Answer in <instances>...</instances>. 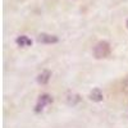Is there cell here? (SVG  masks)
<instances>
[{
    "label": "cell",
    "mask_w": 128,
    "mask_h": 128,
    "mask_svg": "<svg viewBox=\"0 0 128 128\" xmlns=\"http://www.w3.org/2000/svg\"><path fill=\"white\" fill-rule=\"evenodd\" d=\"M110 54V46L106 41H100L99 44H96L94 48V55L96 59H104L109 56Z\"/></svg>",
    "instance_id": "obj_1"
},
{
    "label": "cell",
    "mask_w": 128,
    "mask_h": 128,
    "mask_svg": "<svg viewBox=\"0 0 128 128\" xmlns=\"http://www.w3.org/2000/svg\"><path fill=\"white\" fill-rule=\"evenodd\" d=\"M37 41L41 44H55L58 42V37L54 35H48V34H41L37 37Z\"/></svg>",
    "instance_id": "obj_2"
},
{
    "label": "cell",
    "mask_w": 128,
    "mask_h": 128,
    "mask_svg": "<svg viewBox=\"0 0 128 128\" xmlns=\"http://www.w3.org/2000/svg\"><path fill=\"white\" fill-rule=\"evenodd\" d=\"M52 100H51V98L49 95H41L40 98H38V100H37V105H36V112H40V110H42L44 109V106L45 105H48V104H50Z\"/></svg>",
    "instance_id": "obj_3"
},
{
    "label": "cell",
    "mask_w": 128,
    "mask_h": 128,
    "mask_svg": "<svg viewBox=\"0 0 128 128\" xmlns=\"http://www.w3.org/2000/svg\"><path fill=\"white\" fill-rule=\"evenodd\" d=\"M16 42H17V45H18V46H22V48L31 46V44H32L31 38H30V37H27V36H24V35L18 36V37H17V40H16Z\"/></svg>",
    "instance_id": "obj_4"
},
{
    "label": "cell",
    "mask_w": 128,
    "mask_h": 128,
    "mask_svg": "<svg viewBox=\"0 0 128 128\" xmlns=\"http://www.w3.org/2000/svg\"><path fill=\"white\" fill-rule=\"evenodd\" d=\"M90 99L92 101H101L102 100V92L100 91V88H94L90 94Z\"/></svg>",
    "instance_id": "obj_5"
},
{
    "label": "cell",
    "mask_w": 128,
    "mask_h": 128,
    "mask_svg": "<svg viewBox=\"0 0 128 128\" xmlns=\"http://www.w3.org/2000/svg\"><path fill=\"white\" fill-rule=\"evenodd\" d=\"M50 77H51V73L49 72V70H44L40 76H38V78H37V82L38 83H41V84H45V83H48L49 82V80H50Z\"/></svg>",
    "instance_id": "obj_6"
},
{
    "label": "cell",
    "mask_w": 128,
    "mask_h": 128,
    "mask_svg": "<svg viewBox=\"0 0 128 128\" xmlns=\"http://www.w3.org/2000/svg\"><path fill=\"white\" fill-rule=\"evenodd\" d=\"M123 86H124V91L128 94V78L124 81V84H123Z\"/></svg>",
    "instance_id": "obj_7"
},
{
    "label": "cell",
    "mask_w": 128,
    "mask_h": 128,
    "mask_svg": "<svg viewBox=\"0 0 128 128\" xmlns=\"http://www.w3.org/2000/svg\"><path fill=\"white\" fill-rule=\"evenodd\" d=\"M127 28H128V20H127Z\"/></svg>",
    "instance_id": "obj_8"
}]
</instances>
